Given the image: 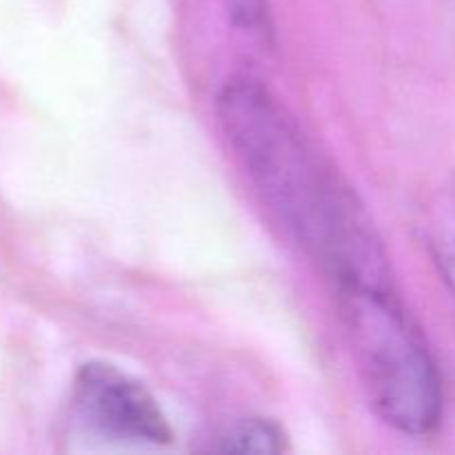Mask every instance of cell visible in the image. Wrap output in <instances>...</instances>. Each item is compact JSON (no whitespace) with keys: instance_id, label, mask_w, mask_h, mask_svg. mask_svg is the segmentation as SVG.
Wrapping results in <instances>:
<instances>
[{"instance_id":"6da1fadb","label":"cell","mask_w":455,"mask_h":455,"mask_svg":"<svg viewBox=\"0 0 455 455\" xmlns=\"http://www.w3.org/2000/svg\"><path fill=\"white\" fill-rule=\"evenodd\" d=\"M216 111L260 198L333 283L389 274L371 218L260 80L231 76L218 93Z\"/></svg>"},{"instance_id":"7a4b0ae2","label":"cell","mask_w":455,"mask_h":455,"mask_svg":"<svg viewBox=\"0 0 455 455\" xmlns=\"http://www.w3.org/2000/svg\"><path fill=\"white\" fill-rule=\"evenodd\" d=\"M338 302L358 376L382 422L427 435L443 418V380L425 338L394 284H338Z\"/></svg>"},{"instance_id":"3957f363","label":"cell","mask_w":455,"mask_h":455,"mask_svg":"<svg viewBox=\"0 0 455 455\" xmlns=\"http://www.w3.org/2000/svg\"><path fill=\"white\" fill-rule=\"evenodd\" d=\"M80 418L107 438L136 444H167L173 431L154 395L109 364H84L76 378Z\"/></svg>"},{"instance_id":"277c9868","label":"cell","mask_w":455,"mask_h":455,"mask_svg":"<svg viewBox=\"0 0 455 455\" xmlns=\"http://www.w3.org/2000/svg\"><path fill=\"white\" fill-rule=\"evenodd\" d=\"M220 451L229 453H283L284 434L275 422L249 418L231 427L220 438Z\"/></svg>"},{"instance_id":"5b68a950","label":"cell","mask_w":455,"mask_h":455,"mask_svg":"<svg viewBox=\"0 0 455 455\" xmlns=\"http://www.w3.org/2000/svg\"><path fill=\"white\" fill-rule=\"evenodd\" d=\"M225 7L238 29L247 31L256 38L269 36V0H225Z\"/></svg>"},{"instance_id":"8992f818","label":"cell","mask_w":455,"mask_h":455,"mask_svg":"<svg viewBox=\"0 0 455 455\" xmlns=\"http://www.w3.org/2000/svg\"><path fill=\"white\" fill-rule=\"evenodd\" d=\"M431 253H434V262L438 265L440 275L455 298V203L451 213L444 218L443 225H438L434 238H431Z\"/></svg>"}]
</instances>
